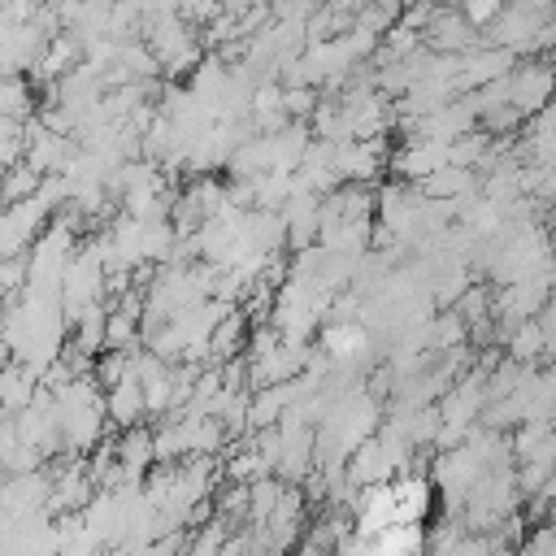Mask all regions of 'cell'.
<instances>
[{"label":"cell","mask_w":556,"mask_h":556,"mask_svg":"<svg viewBox=\"0 0 556 556\" xmlns=\"http://www.w3.org/2000/svg\"><path fill=\"white\" fill-rule=\"evenodd\" d=\"M391 491H395L400 526H417L430 513V482L426 478H400V482H391Z\"/></svg>","instance_id":"6da1fadb"},{"label":"cell","mask_w":556,"mask_h":556,"mask_svg":"<svg viewBox=\"0 0 556 556\" xmlns=\"http://www.w3.org/2000/svg\"><path fill=\"white\" fill-rule=\"evenodd\" d=\"M504 543L495 539V534H482V530H473V534H465L447 556H495Z\"/></svg>","instance_id":"7a4b0ae2"}]
</instances>
